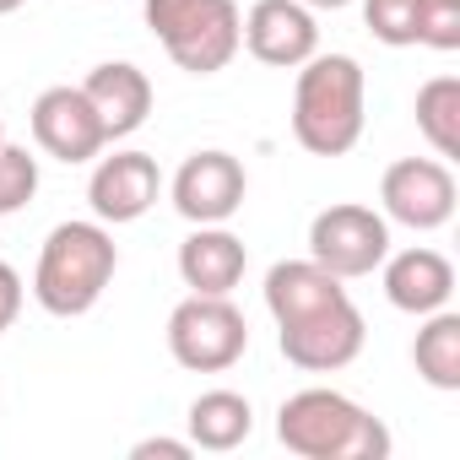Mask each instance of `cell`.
<instances>
[{
  "label": "cell",
  "instance_id": "cell-26",
  "mask_svg": "<svg viewBox=\"0 0 460 460\" xmlns=\"http://www.w3.org/2000/svg\"><path fill=\"white\" fill-rule=\"evenodd\" d=\"M0 141H6V119H0Z\"/></svg>",
  "mask_w": 460,
  "mask_h": 460
},
{
  "label": "cell",
  "instance_id": "cell-2",
  "mask_svg": "<svg viewBox=\"0 0 460 460\" xmlns=\"http://www.w3.org/2000/svg\"><path fill=\"white\" fill-rule=\"evenodd\" d=\"M368 125V76L352 55H309L293 82V141L309 157H347Z\"/></svg>",
  "mask_w": 460,
  "mask_h": 460
},
{
  "label": "cell",
  "instance_id": "cell-12",
  "mask_svg": "<svg viewBox=\"0 0 460 460\" xmlns=\"http://www.w3.org/2000/svg\"><path fill=\"white\" fill-rule=\"evenodd\" d=\"M244 49L271 71H298L320 55V22L304 0H255L244 12Z\"/></svg>",
  "mask_w": 460,
  "mask_h": 460
},
{
  "label": "cell",
  "instance_id": "cell-16",
  "mask_svg": "<svg viewBox=\"0 0 460 460\" xmlns=\"http://www.w3.org/2000/svg\"><path fill=\"white\" fill-rule=\"evenodd\" d=\"M184 428H190V444L195 449L227 455V449H239L255 433V406L239 390H200L190 401V411H184Z\"/></svg>",
  "mask_w": 460,
  "mask_h": 460
},
{
  "label": "cell",
  "instance_id": "cell-13",
  "mask_svg": "<svg viewBox=\"0 0 460 460\" xmlns=\"http://www.w3.org/2000/svg\"><path fill=\"white\" fill-rule=\"evenodd\" d=\"M379 282H385L390 309L417 314V320L433 314V309H449V298H455V266H449V255H438L428 244L385 255L379 261Z\"/></svg>",
  "mask_w": 460,
  "mask_h": 460
},
{
  "label": "cell",
  "instance_id": "cell-24",
  "mask_svg": "<svg viewBox=\"0 0 460 460\" xmlns=\"http://www.w3.org/2000/svg\"><path fill=\"white\" fill-rule=\"evenodd\" d=\"M309 12H341V6H352V0H304Z\"/></svg>",
  "mask_w": 460,
  "mask_h": 460
},
{
  "label": "cell",
  "instance_id": "cell-15",
  "mask_svg": "<svg viewBox=\"0 0 460 460\" xmlns=\"http://www.w3.org/2000/svg\"><path fill=\"white\" fill-rule=\"evenodd\" d=\"M82 93H87V103L98 109L109 141L136 136V130L146 125V114H152V82H146V71L130 66V60H103V66H93V71L82 76Z\"/></svg>",
  "mask_w": 460,
  "mask_h": 460
},
{
  "label": "cell",
  "instance_id": "cell-6",
  "mask_svg": "<svg viewBox=\"0 0 460 460\" xmlns=\"http://www.w3.org/2000/svg\"><path fill=\"white\" fill-rule=\"evenodd\" d=\"M168 352L190 374H227V368L250 352V325L234 309V298L190 293L168 314Z\"/></svg>",
  "mask_w": 460,
  "mask_h": 460
},
{
  "label": "cell",
  "instance_id": "cell-8",
  "mask_svg": "<svg viewBox=\"0 0 460 460\" xmlns=\"http://www.w3.org/2000/svg\"><path fill=\"white\" fill-rule=\"evenodd\" d=\"M455 206H460V184H455L444 157H401L379 179L385 222L411 227V234H438V227H449Z\"/></svg>",
  "mask_w": 460,
  "mask_h": 460
},
{
  "label": "cell",
  "instance_id": "cell-5",
  "mask_svg": "<svg viewBox=\"0 0 460 460\" xmlns=\"http://www.w3.org/2000/svg\"><path fill=\"white\" fill-rule=\"evenodd\" d=\"M141 17L184 76H217L244 49L239 0H141Z\"/></svg>",
  "mask_w": 460,
  "mask_h": 460
},
{
  "label": "cell",
  "instance_id": "cell-1",
  "mask_svg": "<svg viewBox=\"0 0 460 460\" xmlns=\"http://www.w3.org/2000/svg\"><path fill=\"white\" fill-rule=\"evenodd\" d=\"M266 309L277 320V347L304 374H341L358 363L368 325L347 282L314 261H277L266 271Z\"/></svg>",
  "mask_w": 460,
  "mask_h": 460
},
{
  "label": "cell",
  "instance_id": "cell-3",
  "mask_svg": "<svg viewBox=\"0 0 460 460\" xmlns=\"http://www.w3.org/2000/svg\"><path fill=\"white\" fill-rule=\"evenodd\" d=\"M277 438L298 460H385L395 449L390 428L331 385H309L277 406Z\"/></svg>",
  "mask_w": 460,
  "mask_h": 460
},
{
  "label": "cell",
  "instance_id": "cell-7",
  "mask_svg": "<svg viewBox=\"0 0 460 460\" xmlns=\"http://www.w3.org/2000/svg\"><path fill=\"white\" fill-rule=\"evenodd\" d=\"M385 255H390L385 211L358 206V200H336V206L314 211V222H309V261L325 266L331 277H341V282L374 277Z\"/></svg>",
  "mask_w": 460,
  "mask_h": 460
},
{
  "label": "cell",
  "instance_id": "cell-9",
  "mask_svg": "<svg viewBox=\"0 0 460 460\" xmlns=\"http://www.w3.org/2000/svg\"><path fill=\"white\" fill-rule=\"evenodd\" d=\"M173 195V211L200 227V222H234L244 195H250V173L234 152H222V146H206V152H190L168 184Z\"/></svg>",
  "mask_w": 460,
  "mask_h": 460
},
{
  "label": "cell",
  "instance_id": "cell-25",
  "mask_svg": "<svg viewBox=\"0 0 460 460\" xmlns=\"http://www.w3.org/2000/svg\"><path fill=\"white\" fill-rule=\"evenodd\" d=\"M28 0H0V17H12V12H22Z\"/></svg>",
  "mask_w": 460,
  "mask_h": 460
},
{
  "label": "cell",
  "instance_id": "cell-22",
  "mask_svg": "<svg viewBox=\"0 0 460 460\" xmlns=\"http://www.w3.org/2000/svg\"><path fill=\"white\" fill-rule=\"evenodd\" d=\"M22 277H17V266L12 261H0V336H6L12 325H17V314H22Z\"/></svg>",
  "mask_w": 460,
  "mask_h": 460
},
{
  "label": "cell",
  "instance_id": "cell-11",
  "mask_svg": "<svg viewBox=\"0 0 460 460\" xmlns=\"http://www.w3.org/2000/svg\"><path fill=\"white\" fill-rule=\"evenodd\" d=\"M28 119H33L39 152L55 157V163H93L109 146L103 119H98V109L87 103L82 87H44L33 98V114Z\"/></svg>",
  "mask_w": 460,
  "mask_h": 460
},
{
  "label": "cell",
  "instance_id": "cell-4",
  "mask_svg": "<svg viewBox=\"0 0 460 460\" xmlns=\"http://www.w3.org/2000/svg\"><path fill=\"white\" fill-rule=\"evenodd\" d=\"M114 271H119V244L98 217L93 222H60V227H49V239L39 250L33 298L44 314L76 320L109 293Z\"/></svg>",
  "mask_w": 460,
  "mask_h": 460
},
{
  "label": "cell",
  "instance_id": "cell-21",
  "mask_svg": "<svg viewBox=\"0 0 460 460\" xmlns=\"http://www.w3.org/2000/svg\"><path fill=\"white\" fill-rule=\"evenodd\" d=\"M417 44L422 49H460V0H422L417 6Z\"/></svg>",
  "mask_w": 460,
  "mask_h": 460
},
{
  "label": "cell",
  "instance_id": "cell-14",
  "mask_svg": "<svg viewBox=\"0 0 460 460\" xmlns=\"http://www.w3.org/2000/svg\"><path fill=\"white\" fill-rule=\"evenodd\" d=\"M250 271V250L239 234H227V222H200L195 234L179 244V277L190 293L211 298H234V288Z\"/></svg>",
  "mask_w": 460,
  "mask_h": 460
},
{
  "label": "cell",
  "instance_id": "cell-17",
  "mask_svg": "<svg viewBox=\"0 0 460 460\" xmlns=\"http://www.w3.org/2000/svg\"><path fill=\"white\" fill-rule=\"evenodd\" d=\"M411 363H417V379L455 395L460 390V314L455 309H433L422 314V331L411 341Z\"/></svg>",
  "mask_w": 460,
  "mask_h": 460
},
{
  "label": "cell",
  "instance_id": "cell-20",
  "mask_svg": "<svg viewBox=\"0 0 460 460\" xmlns=\"http://www.w3.org/2000/svg\"><path fill=\"white\" fill-rule=\"evenodd\" d=\"M417 6L422 0H363V22L379 44L411 49L417 44Z\"/></svg>",
  "mask_w": 460,
  "mask_h": 460
},
{
  "label": "cell",
  "instance_id": "cell-10",
  "mask_svg": "<svg viewBox=\"0 0 460 460\" xmlns=\"http://www.w3.org/2000/svg\"><path fill=\"white\" fill-rule=\"evenodd\" d=\"M163 195V168L152 152H114V157H93V179H87V206L103 227H125L141 222Z\"/></svg>",
  "mask_w": 460,
  "mask_h": 460
},
{
  "label": "cell",
  "instance_id": "cell-23",
  "mask_svg": "<svg viewBox=\"0 0 460 460\" xmlns=\"http://www.w3.org/2000/svg\"><path fill=\"white\" fill-rule=\"evenodd\" d=\"M195 444L190 438H141L130 444V460H190Z\"/></svg>",
  "mask_w": 460,
  "mask_h": 460
},
{
  "label": "cell",
  "instance_id": "cell-19",
  "mask_svg": "<svg viewBox=\"0 0 460 460\" xmlns=\"http://www.w3.org/2000/svg\"><path fill=\"white\" fill-rule=\"evenodd\" d=\"M33 195H39V157L28 146L0 141V217L22 211Z\"/></svg>",
  "mask_w": 460,
  "mask_h": 460
},
{
  "label": "cell",
  "instance_id": "cell-18",
  "mask_svg": "<svg viewBox=\"0 0 460 460\" xmlns=\"http://www.w3.org/2000/svg\"><path fill=\"white\" fill-rule=\"evenodd\" d=\"M411 114H417V130H422V141L433 146V157L455 163V157H460V76H433V82H422Z\"/></svg>",
  "mask_w": 460,
  "mask_h": 460
}]
</instances>
